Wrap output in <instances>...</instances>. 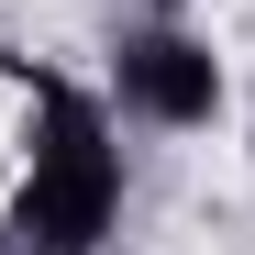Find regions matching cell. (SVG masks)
Returning a JSON list of instances; mask_svg holds the SVG:
<instances>
[{
	"instance_id": "6da1fadb",
	"label": "cell",
	"mask_w": 255,
	"mask_h": 255,
	"mask_svg": "<svg viewBox=\"0 0 255 255\" xmlns=\"http://www.w3.org/2000/svg\"><path fill=\"white\" fill-rule=\"evenodd\" d=\"M33 111H45V133H33V178H22V233L45 255H89L122 211V144L56 78H33Z\"/></svg>"
},
{
	"instance_id": "7a4b0ae2",
	"label": "cell",
	"mask_w": 255,
	"mask_h": 255,
	"mask_svg": "<svg viewBox=\"0 0 255 255\" xmlns=\"http://www.w3.org/2000/svg\"><path fill=\"white\" fill-rule=\"evenodd\" d=\"M111 89L133 122H166V133H200L211 111H222V67H211L200 33L178 22H144V33H122L111 45Z\"/></svg>"
}]
</instances>
